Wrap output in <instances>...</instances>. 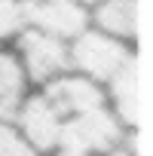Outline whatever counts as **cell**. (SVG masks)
I'll return each instance as SVG.
<instances>
[{"instance_id": "obj_1", "label": "cell", "mask_w": 153, "mask_h": 156, "mask_svg": "<svg viewBox=\"0 0 153 156\" xmlns=\"http://www.w3.org/2000/svg\"><path fill=\"white\" fill-rule=\"evenodd\" d=\"M40 92L49 98L58 122L52 156H104L132 138L113 116L104 89L83 76L64 73L40 86Z\"/></svg>"}, {"instance_id": "obj_2", "label": "cell", "mask_w": 153, "mask_h": 156, "mask_svg": "<svg viewBox=\"0 0 153 156\" xmlns=\"http://www.w3.org/2000/svg\"><path fill=\"white\" fill-rule=\"evenodd\" d=\"M138 55V49L126 40H116L98 28H86L67 43V58H70V73L83 76V80L104 86L110 76Z\"/></svg>"}, {"instance_id": "obj_3", "label": "cell", "mask_w": 153, "mask_h": 156, "mask_svg": "<svg viewBox=\"0 0 153 156\" xmlns=\"http://www.w3.org/2000/svg\"><path fill=\"white\" fill-rule=\"evenodd\" d=\"M9 49L16 52L19 64H22V73L31 89H40L58 76L70 73V58H67V43L64 40H55L49 34H40V31H31L25 28L12 43Z\"/></svg>"}, {"instance_id": "obj_4", "label": "cell", "mask_w": 153, "mask_h": 156, "mask_svg": "<svg viewBox=\"0 0 153 156\" xmlns=\"http://www.w3.org/2000/svg\"><path fill=\"white\" fill-rule=\"evenodd\" d=\"M25 28L70 43L89 28V6L80 0H25Z\"/></svg>"}, {"instance_id": "obj_5", "label": "cell", "mask_w": 153, "mask_h": 156, "mask_svg": "<svg viewBox=\"0 0 153 156\" xmlns=\"http://www.w3.org/2000/svg\"><path fill=\"white\" fill-rule=\"evenodd\" d=\"M104 98L113 110V116L123 122L126 132H138V104H141V89H138V55L126 61L110 80L101 86Z\"/></svg>"}, {"instance_id": "obj_6", "label": "cell", "mask_w": 153, "mask_h": 156, "mask_svg": "<svg viewBox=\"0 0 153 156\" xmlns=\"http://www.w3.org/2000/svg\"><path fill=\"white\" fill-rule=\"evenodd\" d=\"M89 25L138 46V0H98L89 6Z\"/></svg>"}, {"instance_id": "obj_7", "label": "cell", "mask_w": 153, "mask_h": 156, "mask_svg": "<svg viewBox=\"0 0 153 156\" xmlns=\"http://www.w3.org/2000/svg\"><path fill=\"white\" fill-rule=\"evenodd\" d=\"M28 92H31V86L22 73L16 52L9 46H0V119L3 122H12V116Z\"/></svg>"}, {"instance_id": "obj_8", "label": "cell", "mask_w": 153, "mask_h": 156, "mask_svg": "<svg viewBox=\"0 0 153 156\" xmlns=\"http://www.w3.org/2000/svg\"><path fill=\"white\" fill-rule=\"evenodd\" d=\"M25 31V0H0V46H9Z\"/></svg>"}, {"instance_id": "obj_9", "label": "cell", "mask_w": 153, "mask_h": 156, "mask_svg": "<svg viewBox=\"0 0 153 156\" xmlns=\"http://www.w3.org/2000/svg\"><path fill=\"white\" fill-rule=\"evenodd\" d=\"M0 156H40L22 135L12 122H3L0 119Z\"/></svg>"}, {"instance_id": "obj_10", "label": "cell", "mask_w": 153, "mask_h": 156, "mask_svg": "<svg viewBox=\"0 0 153 156\" xmlns=\"http://www.w3.org/2000/svg\"><path fill=\"white\" fill-rule=\"evenodd\" d=\"M104 156H138V147H135V135H132L129 141H123L119 147H113L110 153H104Z\"/></svg>"}, {"instance_id": "obj_11", "label": "cell", "mask_w": 153, "mask_h": 156, "mask_svg": "<svg viewBox=\"0 0 153 156\" xmlns=\"http://www.w3.org/2000/svg\"><path fill=\"white\" fill-rule=\"evenodd\" d=\"M80 3H83V6H92V3H98V0H80Z\"/></svg>"}]
</instances>
